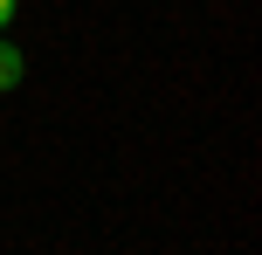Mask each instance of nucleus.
<instances>
[{"label":"nucleus","mask_w":262,"mask_h":255,"mask_svg":"<svg viewBox=\"0 0 262 255\" xmlns=\"http://www.w3.org/2000/svg\"><path fill=\"white\" fill-rule=\"evenodd\" d=\"M21 76H28V55L14 49L7 35H0V97H7V90H21Z\"/></svg>","instance_id":"1"},{"label":"nucleus","mask_w":262,"mask_h":255,"mask_svg":"<svg viewBox=\"0 0 262 255\" xmlns=\"http://www.w3.org/2000/svg\"><path fill=\"white\" fill-rule=\"evenodd\" d=\"M14 7H21V0H0V35H7V21H14Z\"/></svg>","instance_id":"2"}]
</instances>
